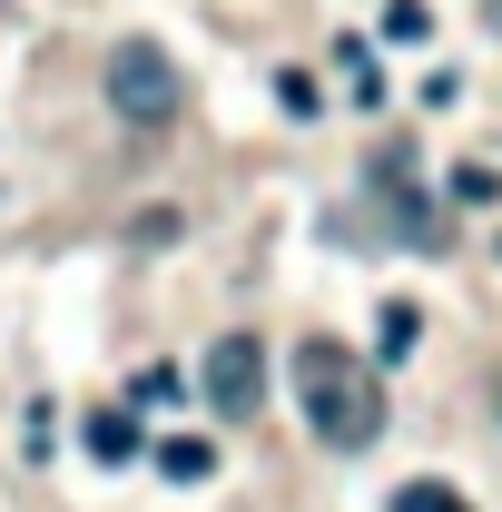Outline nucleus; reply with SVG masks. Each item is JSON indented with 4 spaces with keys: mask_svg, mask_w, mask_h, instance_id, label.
<instances>
[{
    "mask_svg": "<svg viewBox=\"0 0 502 512\" xmlns=\"http://www.w3.org/2000/svg\"><path fill=\"white\" fill-rule=\"evenodd\" d=\"M158 473H168V483H207V473H217V444H207V434H168V444H158Z\"/></svg>",
    "mask_w": 502,
    "mask_h": 512,
    "instance_id": "obj_4",
    "label": "nucleus"
},
{
    "mask_svg": "<svg viewBox=\"0 0 502 512\" xmlns=\"http://www.w3.org/2000/svg\"><path fill=\"white\" fill-rule=\"evenodd\" d=\"M414 325H424V316L394 296V306H384V355H414Z\"/></svg>",
    "mask_w": 502,
    "mask_h": 512,
    "instance_id": "obj_10",
    "label": "nucleus"
},
{
    "mask_svg": "<svg viewBox=\"0 0 502 512\" xmlns=\"http://www.w3.org/2000/svg\"><path fill=\"white\" fill-rule=\"evenodd\" d=\"M434 20H424V0H384V40H424Z\"/></svg>",
    "mask_w": 502,
    "mask_h": 512,
    "instance_id": "obj_8",
    "label": "nucleus"
},
{
    "mask_svg": "<svg viewBox=\"0 0 502 512\" xmlns=\"http://www.w3.org/2000/svg\"><path fill=\"white\" fill-rule=\"evenodd\" d=\"M109 109H119L128 128H168L178 109H188L178 60H168L158 40H119V50H109Z\"/></svg>",
    "mask_w": 502,
    "mask_h": 512,
    "instance_id": "obj_2",
    "label": "nucleus"
},
{
    "mask_svg": "<svg viewBox=\"0 0 502 512\" xmlns=\"http://www.w3.org/2000/svg\"><path fill=\"white\" fill-rule=\"evenodd\" d=\"M89 453L99 463H138V424L128 414H89Z\"/></svg>",
    "mask_w": 502,
    "mask_h": 512,
    "instance_id": "obj_5",
    "label": "nucleus"
},
{
    "mask_svg": "<svg viewBox=\"0 0 502 512\" xmlns=\"http://www.w3.org/2000/svg\"><path fill=\"white\" fill-rule=\"evenodd\" d=\"M276 99H286V119H315V109H325V99H315V79H306V69H286V79H276Z\"/></svg>",
    "mask_w": 502,
    "mask_h": 512,
    "instance_id": "obj_9",
    "label": "nucleus"
},
{
    "mask_svg": "<svg viewBox=\"0 0 502 512\" xmlns=\"http://www.w3.org/2000/svg\"><path fill=\"white\" fill-rule=\"evenodd\" d=\"M394 512H473V503H463V493H453L443 473H414V483L394 493Z\"/></svg>",
    "mask_w": 502,
    "mask_h": 512,
    "instance_id": "obj_6",
    "label": "nucleus"
},
{
    "mask_svg": "<svg viewBox=\"0 0 502 512\" xmlns=\"http://www.w3.org/2000/svg\"><path fill=\"white\" fill-rule=\"evenodd\" d=\"M296 394H306V424H315V444H335V453H365L384 434V394L375 375L345 355V345H296Z\"/></svg>",
    "mask_w": 502,
    "mask_h": 512,
    "instance_id": "obj_1",
    "label": "nucleus"
},
{
    "mask_svg": "<svg viewBox=\"0 0 502 512\" xmlns=\"http://www.w3.org/2000/svg\"><path fill=\"white\" fill-rule=\"evenodd\" d=\"M493 197H502V178L483 168V158H473V168H453V207H493Z\"/></svg>",
    "mask_w": 502,
    "mask_h": 512,
    "instance_id": "obj_7",
    "label": "nucleus"
},
{
    "mask_svg": "<svg viewBox=\"0 0 502 512\" xmlns=\"http://www.w3.org/2000/svg\"><path fill=\"white\" fill-rule=\"evenodd\" d=\"M197 394H207L217 424H256V404H266V345L256 335H217L207 365H197Z\"/></svg>",
    "mask_w": 502,
    "mask_h": 512,
    "instance_id": "obj_3",
    "label": "nucleus"
}]
</instances>
